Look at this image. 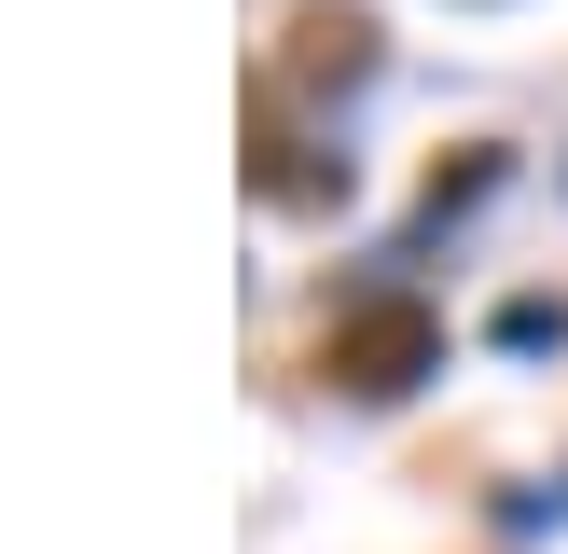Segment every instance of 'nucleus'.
I'll return each mask as SVG.
<instances>
[{
	"label": "nucleus",
	"instance_id": "obj_1",
	"mask_svg": "<svg viewBox=\"0 0 568 554\" xmlns=\"http://www.w3.org/2000/svg\"><path fill=\"white\" fill-rule=\"evenodd\" d=\"M333 375H361V388H416V375H430V319H416V305H361V319L333 332Z\"/></svg>",
	"mask_w": 568,
	"mask_h": 554
}]
</instances>
